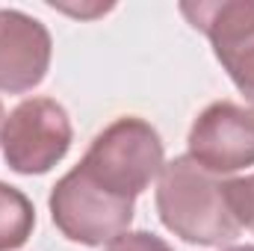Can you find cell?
<instances>
[{"instance_id":"cell-1","label":"cell","mask_w":254,"mask_h":251,"mask_svg":"<svg viewBox=\"0 0 254 251\" xmlns=\"http://www.w3.org/2000/svg\"><path fill=\"white\" fill-rule=\"evenodd\" d=\"M160 222L190 246H228L240 237L225 195V181L204 172L190 157H175L163 166L157 184Z\"/></svg>"},{"instance_id":"cell-2","label":"cell","mask_w":254,"mask_h":251,"mask_svg":"<svg viewBox=\"0 0 254 251\" xmlns=\"http://www.w3.org/2000/svg\"><path fill=\"white\" fill-rule=\"evenodd\" d=\"M77 166L107 192L136 201V195H142L151 181L160 178L166 151L160 133L145 119L125 116L92 139L86 157Z\"/></svg>"},{"instance_id":"cell-3","label":"cell","mask_w":254,"mask_h":251,"mask_svg":"<svg viewBox=\"0 0 254 251\" xmlns=\"http://www.w3.org/2000/svg\"><path fill=\"white\" fill-rule=\"evenodd\" d=\"M48 207H51L54 225L60 228L65 240L98 249V246L116 243L122 234H127L136 201L107 192L80 166H74L51 189Z\"/></svg>"},{"instance_id":"cell-4","label":"cell","mask_w":254,"mask_h":251,"mask_svg":"<svg viewBox=\"0 0 254 251\" xmlns=\"http://www.w3.org/2000/svg\"><path fill=\"white\" fill-rule=\"evenodd\" d=\"M74 127L63 104L54 98L21 101L0 127L3 160L18 175H45L71 148Z\"/></svg>"},{"instance_id":"cell-5","label":"cell","mask_w":254,"mask_h":251,"mask_svg":"<svg viewBox=\"0 0 254 251\" xmlns=\"http://www.w3.org/2000/svg\"><path fill=\"white\" fill-rule=\"evenodd\" d=\"M181 12L210 39L231 83L254 104V0H198L181 3Z\"/></svg>"},{"instance_id":"cell-6","label":"cell","mask_w":254,"mask_h":251,"mask_svg":"<svg viewBox=\"0 0 254 251\" xmlns=\"http://www.w3.org/2000/svg\"><path fill=\"white\" fill-rule=\"evenodd\" d=\"M190 160L210 175H234L254 166V107L216 101L192 122Z\"/></svg>"},{"instance_id":"cell-7","label":"cell","mask_w":254,"mask_h":251,"mask_svg":"<svg viewBox=\"0 0 254 251\" xmlns=\"http://www.w3.org/2000/svg\"><path fill=\"white\" fill-rule=\"evenodd\" d=\"M54 42L48 27L21 12L0 9V92L21 95L36 89L51 68Z\"/></svg>"},{"instance_id":"cell-8","label":"cell","mask_w":254,"mask_h":251,"mask_svg":"<svg viewBox=\"0 0 254 251\" xmlns=\"http://www.w3.org/2000/svg\"><path fill=\"white\" fill-rule=\"evenodd\" d=\"M36 228L33 201L21 189L0 181V251H18L27 246Z\"/></svg>"},{"instance_id":"cell-9","label":"cell","mask_w":254,"mask_h":251,"mask_svg":"<svg viewBox=\"0 0 254 251\" xmlns=\"http://www.w3.org/2000/svg\"><path fill=\"white\" fill-rule=\"evenodd\" d=\"M225 195H228V207L234 219L240 222V228H249L254 234V175L225 181Z\"/></svg>"},{"instance_id":"cell-10","label":"cell","mask_w":254,"mask_h":251,"mask_svg":"<svg viewBox=\"0 0 254 251\" xmlns=\"http://www.w3.org/2000/svg\"><path fill=\"white\" fill-rule=\"evenodd\" d=\"M107 251H172V246L157 237V234H148V231H127L122 234L116 243H110Z\"/></svg>"},{"instance_id":"cell-11","label":"cell","mask_w":254,"mask_h":251,"mask_svg":"<svg viewBox=\"0 0 254 251\" xmlns=\"http://www.w3.org/2000/svg\"><path fill=\"white\" fill-rule=\"evenodd\" d=\"M225 251H254V246H231V249H225Z\"/></svg>"},{"instance_id":"cell-12","label":"cell","mask_w":254,"mask_h":251,"mask_svg":"<svg viewBox=\"0 0 254 251\" xmlns=\"http://www.w3.org/2000/svg\"><path fill=\"white\" fill-rule=\"evenodd\" d=\"M3 122H6V116H3V101H0V127H3Z\"/></svg>"}]
</instances>
